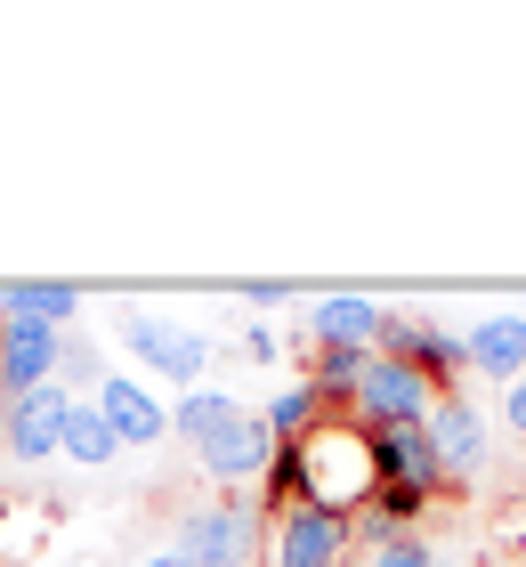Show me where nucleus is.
<instances>
[{
	"instance_id": "nucleus-1",
	"label": "nucleus",
	"mask_w": 526,
	"mask_h": 567,
	"mask_svg": "<svg viewBox=\"0 0 526 567\" xmlns=\"http://www.w3.org/2000/svg\"><path fill=\"white\" fill-rule=\"evenodd\" d=\"M283 462H292V478H300V503L316 511H349L364 495H381V462H373V430H308L300 446H283Z\"/></svg>"
},
{
	"instance_id": "nucleus-2",
	"label": "nucleus",
	"mask_w": 526,
	"mask_h": 567,
	"mask_svg": "<svg viewBox=\"0 0 526 567\" xmlns=\"http://www.w3.org/2000/svg\"><path fill=\"white\" fill-rule=\"evenodd\" d=\"M259 544V511L251 503H210L178 519V559L187 567H244Z\"/></svg>"
},
{
	"instance_id": "nucleus-3",
	"label": "nucleus",
	"mask_w": 526,
	"mask_h": 567,
	"mask_svg": "<svg viewBox=\"0 0 526 567\" xmlns=\"http://www.w3.org/2000/svg\"><path fill=\"white\" fill-rule=\"evenodd\" d=\"M114 332H122V349H138L146 365H163L171 381H195L203 390V365H210V341L203 332H187V324H163V317H114Z\"/></svg>"
},
{
	"instance_id": "nucleus-4",
	"label": "nucleus",
	"mask_w": 526,
	"mask_h": 567,
	"mask_svg": "<svg viewBox=\"0 0 526 567\" xmlns=\"http://www.w3.org/2000/svg\"><path fill=\"white\" fill-rule=\"evenodd\" d=\"M364 430H405V422H430V381H421L413 365H398V357H373V373H364Z\"/></svg>"
},
{
	"instance_id": "nucleus-5",
	"label": "nucleus",
	"mask_w": 526,
	"mask_h": 567,
	"mask_svg": "<svg viewBox=\"0 0 526 567\" xmlns=\"http://www.w3.org/2000/svg\"><path fill=\"white\" fill-rule=\"evenodd\" d=\"M65 422H73V398L49 381V390H24L9 398V454L17 462H49V454H65Z\"/></svg>"
},
{
	"instance_id": "nucleus-6",
	"label": "nucleus",
	"mask_w": 526,
	"mask_h": 567,
	"mask_svg": "<svg viewBox=\"0 0 526 567\" xmlns=\"http://www.w3.org/2000/svg\"><path fill=\"white\" fill-rule=\"evenodd\" d=\"M276 567H349V519L340 511H283V535H276Z\"/></svg>"
},
{
	"instance_id": "nucleus-7",
	"label": "nucleus",
	"mask_w": 526,
	"mask_h": 567,
	"mask_svg": "<svg viewBox=\"0 0 526 567\" xmlns=\"http://www.w3.org/2000/svg\"><path fill=\"white\" fill-rule=\"evenodd\" d=\"M65 341L49 324H24V317H0V381H9V398L24 390H49V373H58Z\"/></svg>"
},
{
	"instance_id": "nucleus-8",
	"label": "nucleus",
	"mask_w": 526,
	"mask_h": 567,
	"mask_svg": "<svg viewBox=\"0 0 526 567\" xmlns=\"http://www.w3.org/2000/svg\"><path fill=\"white\" fill-rule=\"evenodd\" d=\"M276 454H283V437L268 430V414H235L203 446V471L210 478H259V471H276Z\"/></svg>"
},
{
	"instance_id": "nucleus-9",
	"label": "nucleus",
	"mask_w": 526,
	"mask_h": 567,
	"mask_svg": "<svg viewBox=\"0 0 526 567\" xmlns=\"http://www.w3.org/2000/svg\"><path fill=\"white\" fill-rule=\"evenodd\" d=\"M373 462H381V486H413V495H430L445 478V462L430 446V430L405 422V430H373Z\"/></svg>"
},
{
	"instance_id": "nucleus-10",
	"label": "nucleus",
	"mask_w": 526,
	"mask_h": 567,
	"mask_svg": "<svg viewBox=\"0 0 526 567\" xmlns=\"http://www.w3.org/2000/svg\"><path fill=\"white\" fill-rule=\"evenodd\" d=\"M97 414L114 422V437H122V446H154V437L171 430V414H163V405H154V398L138 390V381H114V373L97 381Z\"/></svg>"
},
{
	"instance_id": "nucleus-11",
	"label": "nucleus",
	"mask_w": 526,
	"mask_h": 567,
	"mask_svg": "<svg viewBox=\"0 0 526 567\" xmlns=\"http://www.w3.org/2000/svg\"><path fill=\"white\" fill-rule=\"evenodd\" d=\"M421 430H430V446H437V462H445V471H478V454H486V422L470 414L462 398H437Z\"/></svg>"
},
{
	"instance_id": "nucleus-12",
	"label": "nucleus",
	"mask_w": 526,
	"mask_h": 567,
	"mask_svg": "<svg viewBox=\"0 0 526 567\" xmlns=\"http://www.w3.org/2000/svg\"><path fill=\"white\" fill-rule=\"evenodd\" d=\"M308 324H316V341H324V349H373L381 341V308L357 300V292H324Z\"/></svg>"
},
{
	"instance_id": "nucleus-13",
	"label": "nucleus",
	"mask_w": 526,
	"mask_h": 567,
	"mask_svg": "<svg viewBox=\"0 0 526 567\" xmlns=\"http://www.w3.org/2000/svg\"><path fill=\"white\" fill-rule=\"evenodd\" d=\"M470 365L494 373V381H518L526 373V317H486L470 332Z\"/></svg>"
},
{
	"instance_id": "nucleus-14",
	"label": "nucleus",
	"mask_w": 526,
	"mask_h": 567,
	"mask_svg": "<svg viewBox=\"0 0 526 567\" xmlns=\"http://www.w3.org/2000/svg\"><path fill=\"white\" fill-rule=\"evenodd\" d=\"M0 317H24V324L58 332V317H82V292H73V284H0Z\"/></svg>"
},
{
	"instance_id": "nucleus-15",
	"label": "nucleus",
	"mask_w": 526,
	"mask_h": 567,
	"mask_svg": "<svg viewBox=\"0 0 526 567\" xmlns=\"http://www.w3.org/2000/svg\"><path fill=\"white\" fill-rule=\"evenodd\" d=\"M227 422H235L227 390H187V398L171 405V430H178V437H195V446H210V437H219Z\"/></svg>"
},
{
	"instance_id": "nucleus-16",
	"label": "nucleus",
	"mask_w": 526,
	"mask_h": 567,
	"mask_svg": "<svg viewBox=\"0 0 526 567\" xmlns=\"http://www.w3.org/2000/svg\"><path fill=\"white\" fill-rule=\"evenodd\" d=\"M65 454L97 471V462H114V454H122V437H114V422H105L97 405H73V422H65Z\"/></svg>"
},
{
	"instance_id": "nucleus-17",
	"label": "nucleus",
	"mask_w": 526,
	"mask_h": 567,
	"mask_svg": "<svg viewBox=\"0 0 526 567\" xmlns=\"http://www.w3.org/2000/svg\"><path fill=\"white\" fill-rule=\"evenodd\" d=\"M373 357L381 349H324V365H316V398H332V390H364V373H373Z\"/></svg>"
},
{
	"instance_id": "nucleus-18",
	"label": "nucleus",
	"mask_w": 526,
	"mask_h": 567,
	"mask_svg": "<svg viewBox=\"0 0 526 567\" xmlns=\"http://www.w3.org/2000/svg\"><path fill=\"white\" fill-rule=\"evenodd\" d=\"M316 405H324V398H316V381H308V390H283V398L268 405V430L283 437V446H300V437L316 430Z\"/></svg>"
},
{
	"instance_id": "nucleus-19",
	"label": "nucleus",
	"mask_w": 526,
	"mask_h": 567,
	"mask_svg": "<svg viewBox=\"0 0 526 567\" xmlns=\"http://www.w3.org/2000/svg\"><path fill=\"white\" fill-rule=\"evenodd\" d=\"M364 567H437V559H430V551H421V544H413V535H398V544H381V551H373V559H364Z\"/></svg>"
},
{
	"instance_id": "nucleus-20",
	"label": "nucleus",
	"mask_w": 526,
	"mask_h": 567,
	"mask_svg": "<svg viewBox=\"0 0 526 567\" xmlns=\"http://www.w3.org/2000/svg\"><path fill=\"white\" fill-rule=\"evenodd\" d=\"M510 430H518V437H526V373H518V381H510Z\"/></svg>"
},
{
	"instance_id": "nucleus-21",
	"label": "nucleus",
	"mask_w": 526,
	"mask_h": 567,
	"mask_svg": "<svg viewBox=\"0 0 526 567\" xmlns=\"http://www.w3.org/2000/svg\"><path fill=\"white\" fill-rule=\"evenodd\" d=\"M138 567H187V559H178V551H154V559H138Z\"/></svg>"
},
{
	"instance_id": "nucleus-22",
	"label": "nucleus",
	"mask_w": 526,
	"mask_h": 567,
	"mask_svg": "<svg viewBox=\"0 0 526 567\" xmlns=\"http://www.w3.org/2000/svg\"><path fill=\"white\" fill-rule=\"evenodd\" d=\"M0 414H9V381H0Z\"/></svg>"
},
{
	"instance_id": "nucleus-23",
	"label": "nucleus",
	"mask_w": 526,
	"mask_h": 567,
	"mask_svg": "<svg viewBox=\"0 0 526 567\" xmlns=\"http://www.w3.org/2000/svg\"><path fill=\"white\" fill-rule=\"evenodd\" d=\"M349 567H357V559H349Z\"/></svg>"
}]
</instances>
